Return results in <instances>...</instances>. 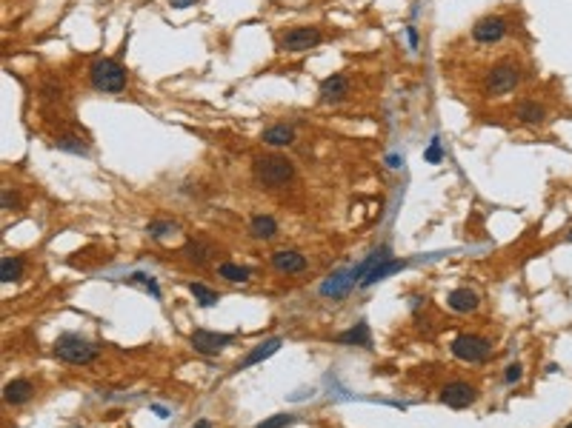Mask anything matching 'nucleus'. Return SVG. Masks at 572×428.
<instances>
[{"instance_id":"obj_11","label":"nucleus","mask_w":572,"mask_h":428,"mask_svg":"<svg viewBox=\"0 0 572 428\" xmlns=\"http://www.w3.org/2000/svg\"><path fill=\"white\" fill-rule=\"evenodd\" d=\"M272 269L281 272V274H301L306 269V257L301 252H292V249H284V252H275L272 255Z\"/></svg>"},{"instance_id":"obj_15","label":"nucleus","mask_w":572,"mask_h":428,"mask_svg":"<svg viewBox=\"0 0 572 428\" xmlns=\"http://www.w3.org/2000/svg\"><path fill=\"white\" fill-rule=\"evenodd\" d=\"M261 140L266 143V146H289L292 140H295V126H289V123H272L269 129H264V134H261Z\"/></svg>"},{"instance_id":"obj_35","label":"nucleus","mask_w":572,"mask_h":428,"mask_svg":"<svg viewBox=\"0 0 572 428\" xmlns=\"http://www.w3.org/2000/svg\"><path fill=\"white\" fill-rule=\"evenodd\" d=\"M566 428H572V422H569V425H566Z\"/></svg>"},{"instance_id":"obj_33","label":"nucleus","mask_w":572,"mask_h":428,"mask_svg":"<svg viewBox=\"0 0 572 428\" xmlns=\"http://www.w3.org/2000/svg\"><path fill=\"white\" fill-rule=\"evenodd\" d=\"M192 428H212V422H209V419H198Z\"/></svg>"},{"instance_id":"obj_18","label":"nucleus","mask_w":572,"mask_h":428,"mask_svg":"<svg viewBox=\"0 0 572 428\" xmlns=\"http://www.w3.org/2000/svg\"><path fill=\"white\" fill-rule=\"evenodd\" d=\"M349 289H352V274H349V272H338V274H332V277L323 283L321 294H323V297H340V294H346Z\"/></svg>"},{"instance_id":"obj_16","label":"nucleus","mask_w":572,"mask_h":428,"mask_svg":"<svg viewBox=\"0 0 572 428\" xmlns=\"http://www.w3.org/2000/svg\"><path fill=\"white\" fill-rule=\"evenodd\" d=\"M407 266V260H392V257H387V260H380L366 277H363V289H369V286H375V283H380V280H384V277H390V274H395V272H401Z\"/></svg>"},{"instance_id":"obj_4","label":"nucleus","mask_w":572,"mask_h":428,"mask_svg":"<svg viewBox=\"0 0 572 428\" xmlns=\"http://www.w3.org/2000/svg\"><path fill=\"white\" fill-rule=\"evenodd\" d=\"M521 86V69L512 63V60H501L495 63L487 77H484V92L492 95V97H501V95H509Z\"/></svg>"},{"instance_id":"obj_12","label":"nucleus","mask_w":572,"mask_h":428,"mask_svg":"<svg viewBox=\"0 0 572 428\" xmlns=\"http://www.w3.org/2000/svg\"><path fill=\"white\" fill-rule=\"evenodd\" d=\"M515 117H518L521 123H526V126H541V123L546 120V106L538 103V100H532V97L518 100V103H515Z\"/></svg>"},{"instance_id":"obj_34","label":"nucleus","mask_w":572,"mask_h":428,"mask_svg":"<svg viewBox=\"0 0 572 428\" xmlns=\"http://www.w3.org/2000/svg\"><path fill=\"white\" fill-rule=\"evenodd\" d=\"M566 240H569V243H572V229H569V235H566Z\"/></svg>"},{"instance_id":"obj_10","label":"nucleus","mask_w":572,"mask_h":428,"mask_svg":"<svg viewBox=\"0 0 572 428\" xmlns=\"http://www.w3.org/2000/svg\"><path fill=\"white\" fill-rule=\"evenodd\" d=\"M318 95H321V103H340V100H346V95H349V80H346L343 75H329V77L321 83Z\"/></svg>"},{"instance_id":"obj_28","label":"nucleus","mask_w":572,"mask_h":428,"mask_svg":"<svg viewBox=\"0 0 572 428\" xmlns=\"http://www.w3.org/2000/svg\"><path fill=\"white\" fill-rule=\"evenodd\" d=\"M424 157H427V163H441V157H444V149L438 146V140H435V143L427 149V154H424Z\"/></svg>"},{"instance_id":"obj_22","label":"nucleus","mask_w":572,"mask_h":428,"mask_svg":"<svg viewBox=\"0 0 572 428\" xmlns=\"http://www.w3.org/2000/svg\"><path fill=\"white\" fill-rule=\"evenodd\" d=\"M335 340H338V343H355V346H369V328H366V323H358V326H352L349 331L338 334Z\"/></svg>"},{"instance_id":"obj_24","label":"nucleus","mask_w":572,"mask_h":428,"mask_svg":"<svg viewBox=\"0 0 572 428\" xmlns=\"http://www.w3.org/2000/svg\"><path fill=\"white\" fill-rule=\"evenodd\" d=\"M218 274L224 280H232V283H246L249 280V269L246 266H235V263H221L218 266Z\"/></svg>"},{"instance_id":"obj_31","label":"nucleus","mask_w":572,"mask_h":428,"mask_svg":"<svg viewBox=\"0 0 572 428\" xmlns=\"http://www.w3.org/2000/svg\"><path fill=\"white\" fill-rule=\"evenodd\" d=\"M198 0H172V9H186V6H195Z\"/></svg>"},{"instance_id":"obj_13","label":"nucleus","mask_w":572,"mask_h":428,"mask_svg":"<svg viewBox=\"0 0 572 428\" xmlns=\"http://www.w3.org/2000/svg\"><path fill=\"white\" fill-rule=\"evenodd\" d=\"M447 306H449L455 314H472V311L478 309V294L469 291V289H455V291H449Z\"/></svg>"},{"instance_id":"obj_19","label":"nucleus","mask_w":572,"mask_h":428,"mask_svg":"<svg viewBox=\"0 0 572 428\" xmlns=\"http://www.w3.org/2000/svg\"><path fill=\"white\" fill-rule=\"evenodd\" d=\"M183 255H186L189 260H192V263H198V266H207V263L212 260L215 249H212L207 240H189L186 249H183Z\"/></svg>"},{"instance_id":"obj_27","label":"nucleus","mask_w":572,"mask_h":428,"mask_svg":"<svg viewBox=\"0 0 572 428\" xmlns=\"http://www.w3.org/2000/svg\"><path fill=\"white\" fill-rule=\"evenodd\" d=\"M175 229H177L175 223H157V220H155V223H149V235H152V237H157V240H160L163 235L175 232Z\"/></svg>"},{"instance_id":"obj_25","label":"nucleus","mask_w":572,"mask_h":428,"mask_svg":"<svg viewBox=\"0 0 572 428\" xmlns=\"http://www.w3.org/2000/svg\"><path fill=\"white\" fill-rule=\"evenodd\" d=\"M55 149H61V151H72V154H89V149H86V143L83 140H78V137H58L55 140Z\"/></svg>"},{"instance_id":"obj_5","label":"nucleus","mask_w":572,"mask_h":428,"mask_svg":"<svg viewBox=\"0 0 572 428\" xmlns=\"http://www.w3.org/2000/svg\"><path fill=\"white\" fill-rule=\"evenodd\" d=\"M452 354H455V360L475 365V363H487L489 360L492 346H489V340H484L478 334H458L452 340Z\"/></svg>"},{"instance_id":"obj_32","label":"nucleus","mask_w":572,"mask_h":428,"mask_svg":"<svg viewBox=\"0 0 572 428\" xmlns=\"http://www.w3.org/2000/svg\"><path fill=\"white\" fill-rule=\"evenodd\" d=\"M407 32H410V43L418 46V32H415V29H407Z\"/></svg>"},{"instance_id":"obj_21","label":"nucleus","mask_w":572,"mask_h":428,"mask_svg":"<svg viewBox=\"0 0 572 428\" xmlns=\"http://www.w3.org/2000/svg\"><path fill=\"white\" fill-rule=\"evenodd\" d=\"M24 274V260L21 257H4L0 260V283H18Z\"/></svg>"},{"instance_id":"obj_23","label":"nucleus","mask_w":572,"mask_h":428,"mask_svg":"<svg viewBox=\"0 0 572 428\" xmlns=\"http://www.w3.org/2000/svg\"><path fill=\"white\" fill-rule=\"evenodd\" d=\"M189 291L195 294L198 306H204V309H212V306H218V300H221V294H218V291H209V289H207V286H201V283H189Z\"/></svg>"},{"instance_id":"obj_26","label":"nucleus","mask_w":572,"mask_h":428,"mask_svg":"<svg viewBox=\"0 0 572 428\" xmlns=\"http://www.w3.org/2000/svg\"><path fill=\"white\" fill-rule=\"evenodd\" d=\"M292 422H295V417H292V414H275V417H269V419L258 422V428H286V425H292Z\"/></svg>"},{"instance_id":"obj_7","label":"nucleus","mask_w":572,"mask_h":428,"mask_svg":"<svg viewBox=\"0 0 572 428\" xmlns=\"http://www.w3.org/2000/svg\"><path fill=\"white\" fill-rule=\"evenodd\" d=\"M506 32H509L506 18H501V15H487V18H481V21L472 26V41H475V43H484V46H492V43H501V41L506 38Z\"/></svg>"},{"instance_id":"obj_17","label":"nucleus","mask_w":572,"mask_h":428,"mask_svg":"<svg viewBox=\"0 0 572 428\" xmlns=\"http://www.w3.org/2000/svg\"><path fill=\"white\" fill-rule=\"evenodd\" d=\"M281 346H284V340H281V337H272V340L261 343L258 348H252V354H246V357L241 360V365H238V368H249V365H255V363H261V360L272 357V354H275Z\"/></svg>"},{"instance_id":"obj_6","label":"nucleus","mask_w":572,"mask_h":428,"mask_svg":"<svg viewBox=\"0 0 572 428\" xmlns=\"http://www.w3.org/2000/svg\"><path fill=\"white\" fill-rule=\"evenodd\" d=\"M321 43H323V32L318 26H295V29L281 32V38H278L281 52H306Z\"/></svg>"},{"instance_id":"obj_9","label":"nucleus","mask_w":572,"mask_h":428,"mask_svg":"<svg viewBox=\"0 0 572 428\" xmlns=\"http://www.w3.org/2000/svg\"><path fill=\"white\" fill-rule=\"evenodd\" d=\"M475 400H478V388L469 385V382H464V380L449 382V385H444V391H441V402L449 405V408H467V405H472Z\"/></svg>"},{"instance_id":"obj_8","label":"nucleus","mask_w":572,"mask_h":428,"mask_svg":"<svg viewBox=\"0 0 572 428\" xmlns=\"http://www.w3.org/2000/svg\"><path fill=\"white\" fill-rule=\"evenodd\" d=\"M189 343H192V348L198 354L215 357V354H221L232 343V334H218V331H209V328H195L192 337H189Z\"/></svg>"},{"instance_id":"obj_1","label":"nucleus","mask_w":572,"mask_h":428,"mask_svg":"<svg viewBox=\"0 0 572 428\" xmlns=\"http://www.w3.org/2000/svg\"><path fill=\"white\" fill-rule=\"evenodd\" d=\"M252 171H255V180H258L264 188H281V186L292 183L295 174H298L295 163H292L286 154H278V151H269V154L255 157Z\"/></svg>"},{"instance_id":"obj_2","label":"nucleus","mask_w":572,"mask_h":428,"mask_svg":"<svg viewBox=\"0 0 572 428\" xmlns=\"http://www.w3.org/2000/svg\"><path fill=\"white\" fill-rule=\"evenodd\" d=\"M89 86L100 95H120L129 86V72L115 58H95L89 66Z\"/></svg>"},{"instance_id":"obj_29","label":"nucleus","mask_w":572,"mask_h":428,"mask_svg":"<svg viewBox=\"0 0 572 428\" xmlns=\"http://www.w3.org/2000/svg\"><path fill=\"white\" fill-rule=\"evenodd\" d=\"M521 374H524V368H521L518 363H512V365H509V368L504 371V380H506V382L512 385V382H518V380H521Z\"/></svg>"},{"instance_id":"obj_30","label":"nucleus","mask_w":572,"mask_h":428,"mask_svg":"<svg viewBox=\"0 0 572 428\" xmlns=\"http://www.w3.org/2000/svg\"><path fill=\"white\" fill-rule=\"evenodd\" d=\"M9 208H18V194L12 188H4V211H9Z\"/></svg>"},{"instance_id":"obj_3","label":"nucleus","mask_w":572,"mask_h":428,"mask_svg":"<svg viewBox=\"0 0 572 428\" xmlns=\"http://www.w3.org/2000/svg\"><path fill=\"white\" fill-rule=\"evenodd\" d=\"M52 354L69 365H89L98 357V348L89 340H83L80 334H61L52 346Z\"/></svg>"},{"instance_id":"obj_20","label":"nucleus","mask_w":572,"mask_h":428,"mask_svg":"<svg viewBox=\"0 0 572 428\" xmlns=\"http://www.w3.org/2000/svg\"><path fill=\"white\" fill-rule=\"evenodd\" d=\"M278 232V223L269 218V214H252V237L258 240H272Z\"/></svg>"},{"instance_id":"obj_14","label":"nucleus","mask_w":572,"mask_h":428,"mask_svg":"<svg viewBox=\"0 0 572 428\" xmlns=\"http://www.w3.org/2000/svg\"><path fill=\"white\" fill-rule=\"evenodd\" d=\"M35 397V385L29 382V380H12V382H6V388H4V400L9 402V405H24V402H29Z\"/></svg>"}]
</instances>
